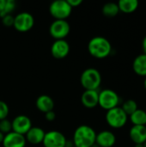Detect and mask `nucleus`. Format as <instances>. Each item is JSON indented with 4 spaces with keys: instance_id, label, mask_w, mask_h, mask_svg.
Wrapping results in <instances>:
<instances>
[{
    "instance_id": "obj_1",
    "label": "nucleus",
    "mask_w": 146,
    "mask_h": 147,
    "mask_svg": "<svg viewBox=\"0 0 146 147\" xmlns=\"http://www.w3.org/2000/svg\"><path fill=\"white\" fill-rule=\"evenodd\" d=\"M88 51L89 54L96 59H105L112 52L110 41L103 36H95L88 43Z\"/></svg>"
},
{
    "instance_id": "obj_2",
    "label": "nucleus",
    "mask_w": 146,
    "mask_h": 147,
    "mask_svg": "<svg viewBox=\"0 0 146 147\" xmlns=\"http://www.w3.org/2000/svg\"><path fill=\"white\" fill-rule=\"evenodd\" d=\"M96 133L88 125L77 127L73 134V144L76 147H92L96 144Z\"/></svg>"
},
{
    "instance_id": "obj_3",
    "label": "nucleus",
    "mask_w": 146,
    "mask_h": 147,
    "mask_svg": "<svg viewBox=\"0 0 146 147\" xmlns=\"http://www.w3.org/2000/svg\"><path fill=\"white\" fill-rule=\"evenodd\" d=\"M80 84L85 90H97L102 84V75L96 68H87L80 76Z\"/></svg>"
},
{
    "instance_id": "obj_4",
    "label": "nucleus",
    "mask_w": 146,
    "mask_h": 147,
    "mask_svg": "<svg viewBox=\"0 0 146 147\" xmlns=\"http://www.w3.org/2000/svg\"><path fill=\"white\" fill-rule=\"evenodd\" d=\"M105 118L108 125L114 129L123 127L128 121V115L124 112L121 107H116L108 110Z\"/></svg>"
},
{
    "instance_id": "obj_5",
    "label": "nucleus",
    "mask_w": 146,
    "mask_h": 147,
    "mask_svg": "<svg viewBox=\"0 0 146 147\" xmlns=\"http://www.w3.org/2000/svg\"><path fill=\"white\" fill-rule=\"evenodd\" d=\"M71 11L72 8L67 0H56L49 6V12L55 20H66L71 16Z\"/></svg>"
},
{
    "instance_id": "obj_6",
    "label": "nucleus",
    "mask_w": 146,
    "mask_h": 147,
    "mask_svg": "<svg viewBox=\"0 0 146 147\" xmlns=\"http://www.w3.org/2000/svg\"><path fill=\"white\" fill-rule=\"evenodd\" d=\"M120 101L119 95L111 89H105L99 92L98 105L107 111L119 107Z\"/></svg>"
},
{
    "instance_id": "obj_7",
    "label": "nucleus",
    "mask_w": 146,
    "mask_h": 147,
    "mask_svg": "<svg viewBox=\"0 0 146 147\" xmlns=\"http://www.w3.org/2000/svg\"><path fill=\"white\" fill-rule=\"evenodd\" d=\"M34 25V18L29 12H20L14 16L13 27L18 32L25 33L32 29Z\"/></svg>"
},
{
    "instance_id": "obj_8",
    "label": "nucleus",
    "mask_w": 146,
    "mask_h": 147,
    "mask_svg": "<svg viewBox=\"0 0 146 147\" xmlns=\"http://www.w3.org/2000/svg\"><path fill=\"white\" fill-rule=\"evenodd\" d=\"M71 31L70 23L66 20H55L49 27V33L56 40H65Z\"/></svg>"
},
{
    "instance_id": "obj_9",
    "label": "nucleus",
    "mask_w": 146,
    "mask_h": 147,
    "mask_svg": "<svg viewBox=\"0 0 146 147\" xmlns=\"http://www.w3.org/2000/svg\"><path fill=\"white\" fill-rule=\"evenodd\" d=\"M65 136L59 131L52 130L46 133L42 145L44 147H66Z\"/></svg>"
},
{
    "instance_id": "obj_10",
    "label": "nucleus",
    "mask_w": 146,
    "mask_h": 147,
    "mask_svg": "<svg viewBox=\"0 0 146 147\" xmlns=\"http://www.w3.org/2000/svg\"><path fill=\"white\" fill-rule=\"evenodd\" d=\"M12 131L22 135H25L32 127V121L30 118L24 115L15 116L11 121Z\"/></svg>"
},
{
    "instance_id": "obj_11",
    "label": "nucleus",
    "mask_w": 146,
    "mask_h": 147,
    "mask_svg": "<svg viewBox=\"0 0 146 147\" xmlns=\"http://www.w3.org/2000/svg\"><path fill=\"white\" fill-rule=\"evenodd\" d=\"M70 44L65 40H56L51 47V53L53 58L61 59L65 57L70 53Z\"/></svg>"
},
{
    "instance_id": "obj_12",
    "label": "nucleus",
    "mask_w": 146,
    "mask_h": 147,
    "mask_svg": "<svg viewBox=\"0 0 146 147\" xmlns=\"http://www.w3.org/2000/svg\"><path fill=\"white\" fill-rule=\"evenodd\" d=\"M26 143L27 141L24 135L12 131L4 135V139L2 144L3 147H25Z\"/></svg>"
},
{
    "instance_id": "obj_13",
    "label": "nucleus",
    "mask_w": 146,
    "mask_h": 147,
    "mask_svg": "<svg viewBox=\"0 0 146 147\" xmlns=\"http://www.w3.org/2000/svg\"><path fill=\"white\" fill-rule=\"evenodd\" d=\"M116 143L115 134L108 130H103L96 134V144L100 147H113Z\"/></svg>"
},
{
    "instance_id": "obj_14",
    "label": "nucleus",
    "mask_w": 146,
    "mask_h": 147,
    "mask_svg": "<svg viewBox=\"0 0 146 147\" xmlns=\"http://www.w3.org/2000/svg\"><path fill=\"white\" fill-rule=\"evenodd\" d=\"M46 132L39 127H32L24 135L26 141L31 145H39L43 142Z\"/></svg>"
},
{
    "instance_id": "obj_15",
    "label": "nucleus",
    "mask_w": 146,
    "mask_h": 147,
    "mask_svg": "<svg viewBox=\"0 0 146 147\" xmlns=\"http://www.w3.org/2000/svg\"><path fill=\"white\" fill-rule=\"evenodd\" d=\"M99 92L97 90H84L81 96V102L87 109H93L98 105Z\"/></svg>"
},
{
    "instance_id": "obj_16",
    "label": "nucleus",
    "mask_w": 146,
    "mask_h": 147,
    "mask_svg": "<svg viewBox=\"0 0 146 147\" xmlns=\"http://www.w3.org/2000/svg\"><path fill=\"white\" fill-rule=\"evenodd\" d=\"M35 105L38 110L44 114L52 111L54 109V102L52 98L48 95H40L38 96L35 102Z\"/></svg>"
},
{
    "instance_id": "obj_17",
    "label": "nucleus",
    "mask_w": 146,
    "mask_h": 147,
    "mask_svg": "<svg viewBox=\"0 0 146 147\" xmlns=\"http://www.w3.org/2000/svg\"><path fill=\"white\" fill-rule=\"evenodd\" d=\"M129 136L134 144H144L146 141V126H133Z\"/></svg>"
},
{
    "instance_id": "obj_18",
    "label": "nucleus",
    "mask_w": 146,
    "mask_h": 147,
    "mask_svg": "<svg viewBox=\"0 0 146 147\" xmlns=\"http://www.w3.org/2000/svg\"><path fill=\"white\" fill-rule=\"evenodd\" d=\"M133 71L141 77H146V54L138 55L133 62Z\"/></svg>"
},
{
    "instance_id": "obj_19",
    "label": "nucleus",
    "mask_w": 146,
    "mask_h": 147,
    "mask_svg": "<svg viewBox=\"0 0 146 147\" xmlns=\"http://www.w3.org/2000/svg\"><path fill=\"white\" fill-rule=\"evenodd\" d=\"M120 11L130 14L134 12L139 8V1L138 0H120L117 3Z\"/></svg>"
},
{
    "instance_id": "obj_20",
    "label": "nucleus",
    "mask_w": 146,
    "mask_h": 147,
    "mask_svg": "<svg viewBox=\"0 0 146 147\" xmlns=\"http://www.w3.org/2000/svg\"><path fill=\"white\" fill-rule=\"evenodd\" d=\"M129 118L133 126H146V112L144 109H138Z\"/></svg>"
},
{
    "instance_id": "obj_21",
    "label": "nucleus",
    "mask_w": 146,
    "mask_h": 147,
    "mask_svg": "<svg viewBox=\"0 0 146 147\" xmlns=\"http://www.w3.org/2000/svg\"><path fill=\"white\" fill-rule=\"evenodd\" d=\"M102 14L107 17H114L119 14L120 9L116 3L109 2V3H105L102 6Z\"/></svg>"
},
{
    "instance_id": "obj_22",
    "label": "nucleus",
    "mask_w": 146,
    "mask_h": 147,
    "mask_svg": "<svg viewBox=\"0 0 146 147\" xmlns=\"http://www.w3.org/2000/svg\"><path fill=\"white\" fill-rule=\"evenodd\" d=\"M121 109L129 116L133 113H134L139 108H138V104H137L136 101H134L133 99H128V100H126V101H125L123 102V104L121 106Z\"/></svg>"
},
{
    "instance_id": "obj_23",
    "label": "nucleus",
    "mask_w": 146,
    "mask_h": 147,
    "mask_svg": "<svg viewBox=\"0 0 146 147\" xmlns=\"http://www.w3.org/2000/svg\"><path fill=\"white\" fill-rule=\"evenodd\" d=\"M15 9V2L14 0H6L4 7H3V9L1 12V14H0V17L2 18L5 15L11 14Z\"/></svg>"
},
{
    "instance_id": "obj_24",
    "label": "nucleus",
    "mask_w": 146,
    "mask_h": 147,
    "mask_svg": "<svg viewBox=\"0 0 146 147\" xmlns=\"http://www.w3.org/2000/svg\"><path fill=\"white\" fill-rule=\"evenodd\" d=\"M0 132L4 135L12 132V124L11 121L8 119H4L0 121Z\"/></svg>"
},
{
    "instance_id": "obj_25",
    "label": "nucleus",
    "mask_w": 146,
    "mask_h": 147,
    "mask_svg": "<svg viewBox=\"0 0 146 147\" xmlns=\"http://www.w3.org/2000/svg\"><path fill=\"white\" fill-rule=\"evenodd\" d=\"M9 113V108L8 104L5 102L0 100V121L7 119Z\"/></svg>"
},
{
    "instance_id": "obj_26",
    "label": "nucleus",
    "mask_w": 146,
    "mask_h": 147,
    "mask_svg": "<svg viewBox=\"0 0 146 147\" xmlns=\"http://www.w3.org/2000/svg\"><path fill=\"white\" fill-rule=\"evenodd\" d=\"M2 22L5 27H11L14 24V16L11 14L5 15L2 17Z\"/></svg>"
},
{
    "instance_id": "obj_27",
    "label": "nucleus",
    "mask_w": 146,
    "mask_h": 147,
    "mask_svg": "<svg viewBox=\"0 0 146 147\" xmlns=\"http://www.w3.org/2000/svg\"><path fill=\"white\" fill-rule=\"evenodd\" d=\"M45 118H46V120L48 121H54L55 118H56V114H55V112H54L53 110L49 111V112H47V113L45 114Z\"/></svg>"
},
{
    "instance_id": "obj_28",
    "label": "nucleus",
    "mask_w": 146,
    "mask_h": 147,
    "mask_svg": "<svg viewBox=\"0 0 146 147\" xmlns=\"http://www.w3.org/2000/svg\"><path fill=\"white\" fill-rule=\"evenodd\" d=\"M68 3L71 5V7L73 9L74 7H78L82 3L83 1L82 0H67Z\"/></svg>"
},
{
    "instance_id": "obj_29",
    "label": "nucleus",
    "mask_w": 146,
    "mask_h": 147,
    "mask_svg": "<svg viewBox=\"0 0 146 147\" xmlns=\"http://www.w3.org/2000/svg\"><path fill=\"white\" fill-rule=\"evenodd\" d=\"M142 48H143V51H144L143 53L146 54V35L144 37V39L142 40Z\"/></svg>"
},
{
    "instance_id": "obj_30",
    "label": "nucleus",
    "mask_w": 146,
    "mask_h": 147,
    "mask_svg": "<svg viewBox=\"0 0 146 147\" xmlns=\"http://www.w3.org/2000/svg\"><path fill=\"white\" fill-rule=\"evenodd\" d=\"M3 139H4V134H2V133L0 132V144H2V143H3Z\"/></svg>"
},
{
    "instance_id": "obj_31",
    "label": "nucleus",
    "mask_w": 146,
    "mask_h": 147,
    "mask_svg": "<svg viewBox=\"0 0 146 147\" xmlns=\"http://www.w3.org/2000/svg\"><path fill=\"white\" fill-rule=\"evenodd\" d=\"M134 147H144L143 144H134Z\"/></svg>"
},
{
    "instance_id": "obj_32",
    "label": "nucleus",
    "mask_w": 146,
    "mask_h": 147,
    "mask_svg": "<svg viewBox=\"0 0 146 147\" xmlns=\"http://www.w3.org/2000/svg\"><path fill=\"white\" fill-rule=\"evenodd\" d=\"M144 87H145V89L146 90V77L145 78V81H144Z\"/></svg>"
},
{
    "instance_id": "obj_33",
    "label": "nucleus",
    "mask_w": 146,
    "mask_h": 147,
    "mask_svg": "<svg viewBox=\"0 0 146 147\" xmlns=\"http://www.w3.org/2000/svg\"><path fill=\"white\" fill-rule=\"evenodd\" d=\"M92 147H100V146H97L96 144H95V145H94V146H93Z\"/></svg>"
},
{
    "instance_id": "obj_34",
    "label": "nucleus",
    "mask_w": 146,
    "mask_h": 147,
    "mask_svg": "<svg viewBox=\"0 0 146 147\" xmlns=\"http://www.w3.org/2000/svg\"><path fill=\"white\" fill-rule=\"evenodd\" d=\"M143 146H144V147H146V141L144 143V144H143Z\"/></svg>"
},
{
    "instance_id": "obj_35",
    "label": "nucleus",
    "mask_w": 146,
    "mask_h": 147,
    "mask_svg": "<svg viewBox=\"0 0 146 147\" xmlns=\"http://www.w3.org/2000/svg\"><path fill=\"white\" fill-rule=\"evenodd\" d=\"M145 112H146V109H145Z\"/></svg>"
}]
</instances>
